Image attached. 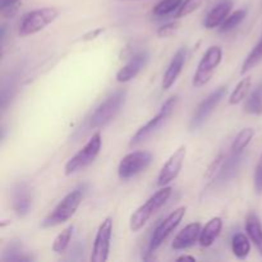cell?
I'll use <instances>...</instances> for the list:
<instances>
[{"mask_svg":"<svg viewBox=\"0 0 262 262\" xmlns=\"http://www.w3.org/2000/svg\"><path fill=\"white\" fill-rule=\"evenodd\" d=\"M87 189H89V186H87L86 183L79 184V186H77L73 191L69 192L67 196H64V199L56 205L55 209L42 220L41 227L54 228L68 222V220L76 214L79 205L83 201Z\"/></svg>","mask_w":262,"mask_h":262,"instance_id":"obj_1","label":"cell"},{"mask_svg":"<svg viewBox=\"0 0 262 262\" xmlns=\"http://www.w3.org/2000/svg\"><path fill=\"white\" fill-rule=\"evenodd\" d=\"M125 97H127L125 90H118V91L113 92L110 96H107L89 118V123H87L89 128L97 129V128H102L109 124L123 107Z\"/></svg>","mask_w":262,"mask_h":262,"instance_id":"obj_2","label":"cell"},{"mask_svg":"<svg viewBox=\"0 0 262 262\" xmlns=\"http://www.w3.org/2000/svg\"><path fill=\"white\" fill-rule=\"evenodd\" d=\"M171 191L173 188L169 186L161 187L158 192L152 194L142 206L138 207L135 212L132 214L129 220V228L132 232H138V230L142 229L146 225V223L151 219L154 214L158 211L159 209L164 206L166 204V201L169 200V197L171 196Z\"/></svg>","mask_w":262,"mask_h":262,"instance_id":"obj_3","label":"cell"},{"mask_svg":"<svg viewBox=\"0 0 262 262\" xmlns=\"http://www.w3.org/2000/svg\"><path fill=\"white\" fill-rule=\"evenodd\" d=\"M102 146V137L101 133L96 132L92 135V137L87 141L86 145L78 151L74 156H72L68 161H67L66 166H64V174L67 177L76 174L77 171L83 170L89 165H91L96 158L99 156L100 150Z\"/></svg>","mask_w":262,"mask_h":262,"instance_id":"obj_4","label":"cell"},{"mask_svg":"<svg viewBox=\"0 0 262 262\" xmlns=\"http://www.w3.org/2000/svg\"><path fill=\"white\" fill-rule=\"evenodd\" d=\"M59 17V9L55 7H45L35 9L23 15L19 23V35L22 37L42 31L46 26L53 23Z\"/></svg>","mask_w":262,"mask_h":262,"instance_id":"obj_5","label":"cell"},{"mask_svg":"<svg viewBox=\"0 0 262 262\" xmlns=\"http://www.w3.org/2000/svg\"><path fill=\"white\" fill-rule=\"evenodd\" d=\"M178 100L179 97L177 96V95L176 96L169 97V99L164 102L163 106H161L160 112H159L155 117L151 118L145 125H142V127H141L140 129L133 135V137L130 138L129 141L130 147L140 145V143H142L143 141L147 140L150 136H152L154 133H155L156 130H158L159 128H160L161 125L169 119V117L173 114V112L177 107V104H178Z\"/></svg>","mask_w":262,"mask_h":262,"instance_id":"obj_6","label":"cell"},{"mask_svg":"<svg viewBox=\"0 0 262 262\" xmlns=\"http://www.w3.org/2000/svg\"><path fill=\"white\" fill-rule=\"evenodd\" d=\"M222 48H220V46H210V48L205 51L204 56H202L201 61H200L199 67H197V71L196 73H194L193 79H192L193 87L199 89V87L205 86V84L211 79L212 74L216 71L219 64L222 63Z\"/></svg>","mask_w":262,"mask_h":262,"instance_id":"obj_7","label":"cell"},{"mask_svg":"<svg viewBox=\"0 0 262 262\" xmlns=\"http://www.w3.org/2000/svg\"><path fill=\"white\" fill-rule=\"evenodd\" d=\"M152 163V154L148 151H133L120 160L118 166V176L122 181L133 178L142 173Z\"/></svg>","mask_w":262,"mask_h":262,"instance_id":"obj_8","label":"cell"},{"mask_svg":"<svg viewBox=\"0 0 262 262\" xmlns=\"http://www.w3.org/2000/svg\"><path fill=\"white\" fill-rule=\"evenodd\" d=\"M187 212V207L182 206L178 207V209L174 210L173 212L168 215V216L164 219V222H161L160 224L158 225V228L154 232L152 237H151L150 245H148V253H152L168 239L169 235L177 229L181 222L183 220L184 215Z\"/></svg>","mask_w":262,"mask_h":262,"instance_id":"obj_9","label":"cell"},{"mask_svg":"<svg viewBox=\"0 0 262 262\" xmlns=\"http://www.w3.org/2000/svg\"><path fill=\"white\" fill-rule=\"evenodd\" d=\"M227 92V86H220L219 89H216L214 92H211L204 101H201V104L197 106L196 112L192 115L191 122H189V129L194 130L199 127H201V125L206 122L207 118L210 117V114L216 109V106L220 104V101L224 99Z\"/></svg>","mask_w":262,"mask_h":262,"instance_id":"obj_10","label":"cell"},{"mask_svg":"<svg viewBox=\"0 0 262 262\" xmlns=\"http://www.w3.org/2000/svg\"><path fill=\"white\" fill-rule=\"evenodd\" d=\"M113 235V217H106L99 227L94 241V247L90 261L105 262L109 258L110 241Z\"/></svg>","mask_w":262,"mask_h":262,"instance_id":"obj_11","label":"cell"},{"mask_svg":"<svg viewBox=\"0 0 262 262\" xmlns=\"http://www.w3.org/2000/svg\"><path fill=\"white\" fill-rule=\"evenodd\" d=\"M186 155H187L186 146H181V147L177 148V150L171 154L170 158L166 160V163L164 164L160 173H159V177H158L159 187L168 186L169 183H171V182L179 176V173H181L182 170V166H183L184 159H186Z\"/></svg>","mask_w":262,"mask_h":262,"instance_id":"obj_12","label":"cell"},{"mask_svg":"<svg viewBox=\"0 0 262 262\" xmlns=\"http://www.w3.org/2000/svg\"><path fill=\"white\" fill-rule=\"evenodd\" d=\"M33 191L32 187L26 182H19L13 187L12 191V205L13 210L18 216L23 217L30 212L32 206Z\"/></svg>","mask_w":262,"mask_h":262,"instance_id":"obj_13","label":"cell"},{"mask_svg":"<svg viewBox=\"0 0 262 262\" xmlns=\"http://www.w3.org/2000/svg\"><path fill=\"white\" fill-rule=\"evenodd\" d=\"M148 59H150V55L146 50H141L133 54L129 60H128V63L123 68H120L119 72L117 73V81L120 82V83L129 82L147 66Z\"/></svg>","mask_w":262,"mask_h":262,"instance_id":"obj_14","label":"cell"},{"mask_svg":"<svg viewBox=\"0 0 262 262\" xmlns=\"http://www.w3.org/2000/svg\"><path fill=\"white\" fill-rule=\"evenodd\" d=\"M201 224L200 223H191L187 227H184L181 232L177 234L174 238L171 247L176 251L187 250V248L192 247L196 245L200 241V234H201Z\"/></svg>","mask_w":262,"mask_h":262,"instance_id":"obj_15","label":"cell"},{"mask_svg":"<svg viewBox=\"0 0 262 262\" xmlns=\"http://www.w3.org/2000/svg\"><path fill=\"white\" fill-rule=\"evenodd\" d=\"M186 56H187L186 48H181L176 54H174L170 64H169V67L166 68L165 73H164L163 76L161 89L169 90L174 83H176L177 78H178L182 69H183L184 63H186Z\"/></svg>","mask_w":262,"mask_h":262,"instance_id":"obj_16","label":"cell"},{"mask_svg":"<svg viewBox=\"0 0 262 262\" xmlns=\"http://www.w3.org/2000/svg\"><path fill=\"white\" fill-rule=\"evenodd\" d=\"M233 2L232 0H219L215 4V7L207 13L206 18L204 20V26L207 30H212L215 27H220L222 23L227 19L232 10Z\"/></svg>","mask_w":262,"mask_h":262,"instance_id":"obj_17","label":"cell"},{"mask_svg":"<svg viewBox=\"0 0 262 262\" xmlns=\"http://www.w3.org/2000/svg\"><path fill=\"white\" fill-rule=\"evenodd\" d=\"M241 163H242V154H233L230 152L229 155L225 158L224 164H223L222 169H220L219 174H217L216 179L214 183L216 184H225L229 182L230 179L234 178L237 174L238 169H239Z\"/></svg>","mask_w":262,"mask_h":262,"instance_id":"obj_18","label":"cell"},{"mask_svg":"<svg viewBox=\"0 0 262 262\" xmlns=\"http://www.w3.org/2000/svg\"><path fill=\"white\" fill-rule=\"evenodd\" d=\"M223 229V220L222 217H212L211 220L206 223L204 228L201 230V234H200V246L202 247H210V246L214 245V242L216 241V238L220 235V232Z\"/></svg>","mask_w":262,"mask_h":262,"instance_id":"obj_19","label":"cell"},{"mask_svg":"<svg viewBox=\"0 0 262 262\" xmlns=\"http://www.w3.org/2000/svg\"><path fill=\"white\" fill-rule=\"evenodd\" d=\"M246 232L262 256V223L256 212H250L246 219Z\"/></svg>","mask_w":262,"mask_h":262,"instance_id":"obj_20","label":"cell"},{"mask_svg":"<svg viewBox=\"0 0 262 262\" xmlns=\"http://www.w3.org/2000/svg\"><path fill=\"white\" fill-rule=\"evenodd\" d=\"M232 252L239 260H245L251 252L250 237L243 233H237L232 238Z\"/></svg>","mask_w":262,"mask_h":262,"instance_id":"obj_21","label":"cell"},{"mask_svg":"<svg viewBox=\"0 0 262 262\" xmlns=\"http://www.w3.org/2000/svg\"><path fill=\"white\" fill-rule=\"evenodd\" d=\"M255 129L253 128H245L241 130L237 136H235L234 141H233L232 146H230V152L233 154H243L252 138L255 137Z\"/></svg>","mask_w":262,"mask_h":262,"instance_id":"obj_22","label":"cell"},{"mask_svg":"<svg viewBox=\"0 0 262 262\" xmlns=\"http://www.w3.org/2000/svg\"><path fill=\"white\" fill-rule=\"evenodd\" d=\"M245 112L248 114H262V83L258 84L247 97L245 104Z\"/></svg>","mask_w":262,"mask_h":262,"instance_id":"obj_23","label":"cell"},{"mask_svg":"<svg viewBox=\"0 0 262 262\" xmlns=\"http://www.w3.org/2000/svg\"><path fill=\"white\" fill-rule=\"evenodd\" d=\"M262 61V36L258 40V42L256 43L255 48L250 51V54L247 55V58L243 61L242 69H241V74L245 76L247 72H250L251 69L255 68L257 64H260Z\"/></svg>","mask_w":262,"mask_h":262,"instance_id":"obj_24","label":"cell"},{"mask_svg":"<svg viewBox=\"0 0 262 262\" xmlns=\"http://www.w3.org/2000/svg\"><path fill=\"white\" fill-rule=\"evenodd\" d=\"M183 2L184 0H161L154 7L152 14L158 18H163L171 13H177Z\"/></svg>","mask_w":262,"mask_h":262,"instance_id":"obj_25","label":"cell"},{"mask_svg":"<svg viewBox=\"0 0 262 262\" xmlns=\"http://www.w3.org/2000/svg\"><path fill=\"white\" fill-rule=\"evenodd\" d=\"M251 84H252V78L251 77H246L242 81H239V83L235 86L234 91L232 92L229 97V104L230 105H237L239 102H242L246 99L247 94L250 92Z\"/></svg>","mask_w":262,"mask_h":262,"instance_id":"obj_26","label":"cell"},{"mask_svg":"<svg viewBox=\"0 0 262 262\" xmlns=\"http://www.w3.org/2000/svg\"><path fill=\"white\" fill-rule=\"evenodd\" d=\"M247 15V9H238L235 12H233L232 14H229L227 17V19L222 23V26L219 27V31L222 33L230 32V31L234 30L235 27L241 25L243 22V19Z\"/></svg>","mask_w":262,"mask_h":262,"instance_id":"obj_27","label":"cell"},{"mask_svg":"<svg viewBox=\"0 0 262 262\" xmlns=\"http://www.w3.org/2000/svg\"><path fill=\"white\" fill-rule=\"evenodd\" d=\"M4 261H33L35 258L32 256L23 255L22 252V246L17 242H12L8 245L7 250H5L4 256H3Z\"/></svg>","mask_w":262,"mask_h":262,"instance_id":"obj_28","label":"cell"},{"mask_svg":"<svg viewBox=\"0 0 262 262\" xmlns=\"http://www.w3.org/2000/svg\"><path fill=\"white\" fill-rule=\"evenodd\" d=\"M74 232V225H69L61 233H59L56 235V238L54 239L53 243V251L55 253H63L67 250V247L69 246V242L72 239V235Z\"/></svg>","mask_w":262,"mask_h":262,"instance_id":"obj_29","label":"cell"},{"mask_svg":"<svg viewBox=\"0 0 262 262\" xmlns=\"http://www.w3.org/2000/svg\"><path fill=\"white\" fill-rule=\"evenodd\" d=\"M204 2L205 0H184L183 4L181 5V8L177 10L176 17L177 18L187 17V15L193 13L196 9H199V8L204 4Z\"/></svg>","mask_w":262,"mask_h":262,"instance_id":"obj_30","label":"cell"},{"mask_svg":"<svg viewBox=\"0 0 262 262\" xmlns=\"http://www.w3.org/2000/svg\"><path fill=\"white\" fill-rule=\"evenodd\" d=\"M22 0H0V13L4 18L13 17Z\"/></svg>","mask_w":262,"mask_h":262,"instance_id":"obj_31","label":"cell"},{"mask_svg":"<svg viewBox=\"0 0 262 262\" xmlns=\"http://www.w3.org/2000/svg\"><path fill=\"white\" fill-rule=\"evenodd\" d=\"M224 160H225V156L222 154V155H219L214 161H212V164L209 166V169H207L206 176H205V178L207 179V182H210V183L215 182L220 169H222L223 164H224Z\"/></svg>","mask_w":262,"mask_h":262,"instance_id":"obj_32","label":"cell"},{"mask_svg":"<svg viewBox=\"0 0 262 262\" xmlns=\"http://www.w3.org/2000/svg\"><path fill=\"white\" fill-rule=\"evenodd\" d=\"M253 184H255V191L257 194H262V154L257 161V165L255 168V176H253Z\"/></svg>","mask_w":262,"mask_h":262,"instance_id":"obj_33","label":"cell"},{"mask_svg":"<svg viewBox=\"0 0 262 262\" xmlns=\"http://www.w3.org/2000/svg\"><path fill=\"white\" fill-rule=\"evenodd\" d=\"M179 27V23L178 22H170V23H166V25L161 26L160 28L158 30V35L160 37H169V36L173 35Z\"/></svg>","mask_w":262,"mask_h":262,"instance_id":"obj_34","label":"cell"},{"mask_svg":"<svg viewBox=\"0 0 262 262\" xmlns=\"http://www.w3.org/2000/svg\"><path fill=\"white\" fill-rule=\"evenodd\" d=\"M104 31H105V28H102V27H100V28H96V30L91 31V32H89V33H86V35H83V36H82V40H83V41H90V40H94V38L99 37V36L101 35V33L104 32Z\"/></svg>","mask_w":262,"mask_h":262,"instance_id":"obj_35","label":"cell"},{"mask_svg":"<svg viewBox=\"0 0 262 262\" xmlns=\"http://www.w3.org/2000/svg\"><path fill=\"white\" fill-rule=\"evenodd\" d=\"M183 260H189V261H196V258L193 257V256H188V255H184V256H181V257L177 258V261H183Z\"/></svg>","mask_w":262,"mask_h":262,"instance_id":"obj_36","label":"cell"}]
</instances>
